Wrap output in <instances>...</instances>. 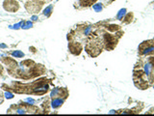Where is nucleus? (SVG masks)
Listing matches in <instances>:
<instances>
[{
  "label": "nucleus",
  "instance_id": "obj_1",
  "mask_svg": "<svg viewBox=\"0 0 154 116\" xmlns=\"http://www.w3.org/2000/svg\"><path fill=\"white\" fill-rule=\"evenodd\" d=\"M64 103V101L61 99H55L54 101H52V107L53 108H58L60 107Z\"/></svg>",
  "mask_w": 154,
  "mask_h": 116
},
{
  "label": "nucleus",
  "instance_id": "obj_2",
  "mask_svg": "<svg viewBox=\"0 0 154 116\" xmlns=\"http://www.w3.org/2000/svg\"><path fill=\"white\" fill-rule=\"evenodd\" d=\"M125 15H126V9H121L118 13V15H117V18H118V19H119V21H121Z\"/></svg>",
  "mask_w": 154,
  "mask_h": 116
},
{
  "label": "nucleus",
  "instance_id": "obj_3",
  "mask_svg": "<svg viewBox=\"0 0 154 116\" xmlns=\"http://www.w3.org/2000/svg\"><path fill=\"white\" fill-rule=\"evenodd\" d=\"M52 9H53V6H52V5H49L47 8L45 9V11H43V15L46 16V17H49L51 15V13H52Z\"/></svg>",
  "mask_w": 154,
  "mask_h": 116
},
{
  "label": "nucleus",
  "instance_id": "obj_4",
  "mask_svg": "<svg viewBox=\"0 0 154 116\" xmlns=\"http://www.w3.org/2000/svg\"><path fill=\"white\" fill-rule=\"evenodd\" d=\"M151 64L150 63H147L145 65V73L146 76H150V72H151Z\"/></svg>",
  "mask_w": 154,
  "mask_h": 116
},
{
  "label": "nucleus",
  "instance_id": "obj_5",
  "mask_svg": "<svg viewBox=\"0 0 154 116\" xmlns=\"http://www.w3.org/2000/svg\"><path fill=\"white\" fill-rule=\"evenodd\" d=\"M12 55L14 56V57H16V58L24 57V53H23V52H21L20 50H16V51H14V52L12 53Z\"/></svg>",
  "mask_w": 154,
  "mask_h": 116
},
{
  "label": "nucleus",
  "instance_id": "obj_6",
  "mask_svg": "<svg viewBox=\"0 0 154 116\" xmlns=\"http://www.w3.org/2000/svg\"><path fill=\"white\" fill-rule=\"evenodd\" d=\"M92 9L94 10L95 12H100V11H102V9H103V7H102V5L101 3H97V4H94V6H92Z\"/></svg>",
  "mask_w": 154,
  "mask_h": 116
},
{
  "label": "nucleus",
  "instance_id": "obj_7",
  "mask_svg": "<svg viewBox=\"0 0 154 116\" xmlns=\"http://www.w3.org/2000/svg\"><path fill=\"white\" fill-rule=\"evenodd\" d=\"M153 51H154V46H148V48H146L143 51V54H149L151 52H153Z\"/></svg>",
  "mask_w": 154,
  "mask_h": 116
},
{
  "label": "nucleus",
  "instance_id": "obj_8",
  "mask_svg": "<svg viewBox=\"0 0 154 116\" xmlns=\"http://www.w3.org/2000/svg\"><path fill=\"white\" fill-rule=\"evenodd\" d=\"M33 26V24H32L31 21H27V23H25V25H22V28L24 29H28L30 28V27Z\"/></svg>",
  "mask_w": 154,
  "mask_h": 116
},
{
  "label": "nucleus",
  "instance_id": "obj_9",
  "mask_svg": "<svg viewBox=\"0 0 154 116\" xmlns=\"http://www.w3.org/2000/svg\"><path fill=\"white\" fill-rule=\"evenodd\" d=\"M91 29H92L91 26H88L87 28L84 30V34H85V35H89V33H90V31H91Z\"/></svg>",
  "mask_w": 154,
  "mask_h": 116
},
{
  "label": "nucleus",
  "instance_id": "obj_10",
  "mask_svg": "<svg viewBox=\"0 0 154 116\" xmlns=\"http://www.w3.org/2000/svg\"><path fill=\"white\" fill-rule=\"evenodd\" d=\"M13 97H14L13 94H11V93H6V98H7V99H12Z\"/></svg>",
  "mask_w": 154,
  "mask_h": 116
},
{
  "label": "nucleus",
  "instance_id": "obj_11",
  "mask_svg": "<svg viewBox=\"0 0 154 116\" xmlns=\"http://www.w3.org/2000/svg\"><path fill=\"white\" fill-rule=\"evenodd\" d=\"M37 19H38L37 17H33V18H32V19H33V21H37Z\"/></svg>",
  "mask_w": 154,
  "mask_h": 116
}]
</instances>
